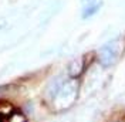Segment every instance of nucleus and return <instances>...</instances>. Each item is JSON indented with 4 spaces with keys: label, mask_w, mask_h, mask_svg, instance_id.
Masks as SVG:
<instances>
[{
    "label": "nucleus",
    "mask_w": 125,
    "mask_h": 122,
    "mask_svg": "<svg viewBox=\"0 0 125 122\" xmlns=\"http://www.w3.org/2000/svg\"><path fill=\"white\" fill-rule=\"evenodd\" d=\"M119 57V46L117 43H109L98 51V61L102 67L112 65Z\"/></svg>",
    "instance_id": "1"
}]
</instances>
